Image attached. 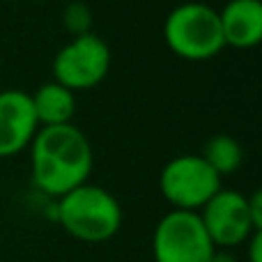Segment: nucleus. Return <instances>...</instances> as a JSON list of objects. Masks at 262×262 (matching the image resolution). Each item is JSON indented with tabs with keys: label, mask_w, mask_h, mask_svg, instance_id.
Returning <instances> with one entry per match:
<instances>
[{
	"label": "nucleus",
	"mask_w": 262,
	"mask_h": 262,
	"mask_svg": "<svg viewBox=\"0 0 262 262\" xmlns=\"http://www.w3.org/2000/svg\"><path fill=\"white\" fill-rule=\"evenodd\" d=\"M62 23H64V28L72 32V37H81V35L92 32L90 30L92 28V14L83 3L67 5V9H64V14H62Z\"/></svg>",
	"instance_id": "f8f14e48"
},
{
	"label": "nucleus",
	"mask_w": 262,
	"mask_h": 262,
	"mask_svg": "<svg viewBox=\"0 0 262 262\" xmlns=\"http://www.w3.org/2000/svg\"><path fill=\"white\" fill-rule=\"evenodd\" d=\"M111 69V49L99 35L88 32L72 37L53 58V81L62 88L85 92L97 88Z\"/></svg>",
	"instance_id": "423d86ee"
},
{
	"label": "nucleus",
	"mask_w": 262,
	"mask_h": 262,
	"mask_svg": "<svg viewBox=\"0 0 262 262\" xmlns=\"http://www.w3.org/2000/svg\"><path fill=\"white\" fill-rule=\"evenodd\" d=\"M216 251L198 212L170 209L152 235L154 262H209Z\"/></svg>",
	"instance_id": "39448f33"
},
{
	"label": "nucleus",
	"mask_w": 262,
	"mask_h": 262,
	"mask_svg": "<svg viewBox=\"0 0 262 262\" xmlns=\"http://www.w3.org/2000/svg\"><path fill=\"white\" fill-rule=\"evenodd\" d=\"M30 177L37 191L62 198L90 180L95 152L76 124L39 127L30 143Z\"/></svg>",
	"instance_id": "f257e3e1"
},
{
	"label": "nucleus",
	"mask_w": 262,
	"mask_h": 262,
	"mask_svg": "<svg viewBox=\"0 0 262 262\" xmlns=\"http://www.w3.org/2000/svg\"><path fill=\"white\" fill-rule=\"evenodd\" d=\"M244 246L249 262H262V232H253Z\"/></svg>",
	"instance_id": "ddd939ff"
},
{
	"label": "nucleus",
	"mask_w": 262,
	"mask_h": 262,
	"mask_svg": "<svg viewBox=\"0 0 262 262\" xmlns=\"http://www.w3.org/2000/svg\"><path fill=\"white\" fill-rule=\"evenodd\" d=\"M39 127H60L72 124L76 115V95L60 83L49 81L30 95Z\"/></svg>",
	"instance_id": "9d476101"
},
{
	"label": "nucleus",
	"mask_w": 262,
	"mask_h": 262,
	"mask_svg": "<svg viewBox=\"0 0 262 262\" xmlns=\"http://www.w3.org/2000/svg\"><path fill=\"white\" fill-rule=\"evenodd\" d=\"M221 35L226 46L249 51L262 39V5L260 0H228L219 12Z\"/></svg>",
	"instance_id": "1a4fd4ad"
},
{
	"label": "nucleus",
	"mask_w": 262,
	"mask_h": 262,
	"mask_svg": "<svg viewBox=\"0 0 262 262\" xmlns=\"http://www.w3.org/2000/svg\"><path fill=\"white\" fill-rule=\"evenodd\" d=\"M39 131L28 92L9 88L0 92V159H9L30 147Z\"/></svg>",
	"instance_id": "6e6552de"
},
{
	"label": "nucleus",
	"mask_w": 262,
	"mask_h": 262,
	"mask_svg": "<svg viewBox=\"0 0 262 262\" xmlns=\"http://www.w3.org/2000/svg\"><path fill=\"white\" fill-rule=\"evenodd\" d=\"M58 223L69 237L83 244H104L122 228V207L108 189L97 184H81L58 198Z\"/></svg>",
	"instance_id": "f03ea898"
},
{
	"label": "nucleus",
	"mask_w": 262,
	"mask_h": 262,
	"mask_svg": "<svg viewBox=\"0 0 262 262\" xmlns=\"http://www.w3.org/2000/svg\"><path fill=\"white\" fill-rule=\"evenodd\" d=\"M249 209H251V219H253L255 228L262 230V193L260 191H253L249 195Z\"/></svg>",
	"instance_id": "4468645a"
},
{
	"label": "nucleus",
	"mask_w": 262,
	"mask_h": 262,
	"mask_svg": "<svg viewBox=\"0 0 262 262\" xmlns=\"http://www.w3.org/2000/svg\"><path fill=\"white\" fill-rule=\"evenodd\" d=\"M209 239L216 249L230 251L246 244L253 232H262L255 228L249 209V195L235 189H221L203 209L198 212Z\"/></svg>",
	"instance_id": "0eeeda50"
},
{
	"label": "nucleus",
	"mask_w": 262,
	"mask_h": 262,
	"mask_svg": "<svg viewBox=\"0 0 262 262\" xmlns=\"http://www.w3.org/2000/svg\"><path fill=\"white\" fill-rule=\"evenodd\" d=\"M166 46L182 60L203 62L226 49L219 12L205 3H184L170 9L163 23Z\"/></svg>",
	"instance_id": "7ed1b4c3"
},
{
	"label": "nucleus",
	"mask_w": 262,
	"mask_h": 262,
	"mask_svg": "<svg viewBox=\"0 0 262 262\" xmlns=\"http://www.w3.org/2000/svg\"><path fill=\"white\" fill-rule=\"evenodd\" d=\"M221 177L200 154H182L161 168L159 191L172 209L200 212L221 191Z\"/></svg>",
	"instance_id": "20e7f679"
},
{
	"label": "nucleus",
	"mask_w": 262,
	"mask_h": 262,
	"mask_svg": "<svg viewBox=\"0 0 262 262\" xmlns=\"http://www.w3.org/2000/svg\"><path fill=\"white\" fill-rule=\"evenodd\" d=\"M209 262H237V258L230 253V251H223V249H216L212 255V260Z\"/></svg>",
	"instance_id": "2eb2a0df"
},
{
	"label": "nucleus",
	"mask_w": 262,
	"mask_h": 262,
	"mask_svg": "<svg viewBox=\"0 0 262 262\" xmlns=\"http://www.w3.org/2000/svg\"><path fill=\"white\" fill-rule=\"evenodd\" d=\"M200 157L207 161V166L219 177H223V175H232V172H237L242 168V163H244V149H242L237 138H232L228 134H216L205 140Z\"/></svg>",
	"instance_id": "9b49d317"
}]
</instances>
